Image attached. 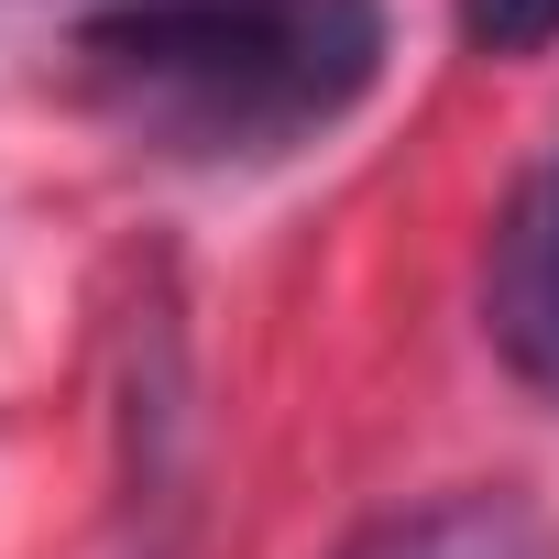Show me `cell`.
I'll use <instances>...</instances> for the list:
<instances>
[{
    "label": "cell",
    "mask_w": 559,
    "mask_h": 559,
    "mask_svg": "<svg viewBox=\"0 0 559 559\" xmlns=\"http://www.w3.org/2000/svg\"><path fill=\"white\" fill-rule=\"evenodd\" d=\"M450 23L472 56H548L559 45V0H450Z\"/></svg>",
    "instance_id": "4"
},
{
    "label": "cell",
    "mask_w": 559,
    "mask_h": 559,
    "mask_svg": "<svg viewBox=\"0 0 559 559\" xmlns=\"http://www.w3.org/2000/svg\"><path fill=\"white\" fill-rule=\"evenodd\" d=\"M493 341L537 395H559V154L493 241Z\"/></svg>",
    "instance_id": "2"
},
{
    "label": "cell",
    "mask_w": 559,
    "mask_h": 559,
    "mask_svg": "<svg viewBox=\"0 0 559 559\" xmlns=\"http://www.w3.org/2000/svg\"><path fill=\"white\" fill-rule=\"evenodd\" d=\"M384 78V0H121L78 34V99L176 165L319 143Z\"/></svg>",
    "instance_id": "1"
},
{
    "label": "cell",
    "mask_w": 559,
    "mask_h": 559,
    "mask_svg": "<svg viewBox=\"0 0 559 559\" xmlns=\"http://www.w3.org/2000/svg\"><path fill=\"white\" fill-rule=\"evenodd\" d=\"M341 559H559L537 504L504 493V483H472V493H439V504H406L384 515L373 537H352Z\"/></svg>",
    "instance_id": "3"
}]
</instances>
